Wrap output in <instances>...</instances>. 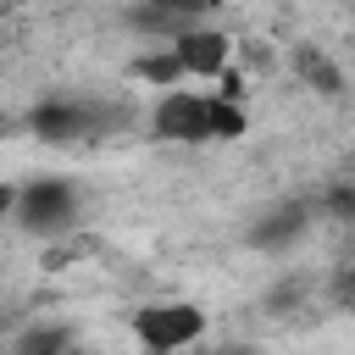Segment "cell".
Returning a JSON list of instances; mask_svg holds the SVG:
<instances>
[{"label":"cell","mask_w":355,"mask_h":355,"mask_svg":"<svg viewBox=\"0 0 355 355\" xmlns=\"http://www.w3.org/2000/svg\"><path fill=\"white\" fill-rule=\"evenodd\" d=\"M244 128H250V116H244L233 100H216V94H205V133H211V144L244 139Z\"/></svg>","instance_id":"obj_9"},{"label":"cell","mask_w":355,"mask_h":355,"mask_svg":"<svg viewBox=\"0 0 355 355\" xmlns=\"http://www.w3.org/2000/svg\"><path fill=\"white\" fill-rule=\"evenodd\" d=\"M311 216H316V205L311 200H283V205H272V211H261L255 216V227H250V244L255 250H288V244H300L305 233H311Z\"/></svg>","instance_id":"obj_6"},{"label":"cell","mask_w":355,"mask_h":355,"mask_svg":"<svg viewBox=\"0 0 355 355\" xmlns=\"http://www.w3.org/2000/svg\"><path fill=\"white\" fill-rule=\"evenodd\" d=\"M322 205L333 211V222H349V216H355V189H349V183H333Z\"/></svg>","instance_id":"obj_12"},{"label":"cell","mask_w":355,"mask_h":355,"mask_svg":"<svg viewBox=\"0 0 355 355\" xmlns=\"http://www.w3.org/2000/svg\"><path fill=\"white\" fill-rule=\"evenodd\" d=\"M133 78H144V83H155V89H178L183 83V67H178V55H172V44H161V50H150V55H139L133 61Z\"/></svg>","instance_id":"obj_10"},{"label":"cell","mask_w":355,"mask_h":355,"mask_svg":"<svg viewBox=\"0 0 355 355\" xmlns=\"http://www.w3.org/2000/svg\"><path fill=\"white\" fill-rule=\"evenodd\" d=\"M105 111L100 105H83V100H50V105H39L33 116H28V128L39 133V139H50V144H72V139H94V133H105Z\"/></svg>","instance_id":"obj_3"},{"label":"cell","mask_w":355,"mask_h":355,"mask_svg":"<svg viewBox=\"0 0 355 355\" xmlns=\"http://www.w3.org/2000/svg\"><path fill=\"white\" fill-rule=\"evenodd\" d=\"M11 355H72V333L55 327V322H50V327H28Z\"/></svg>","instance_id":"obj_11"},{"label":"cell","mask_w":355,"mask_h":355,"mask_svg":"<svg viewBox=\"0 0 355 355\" xmlns=\"http://www.w3.org/2000/svg\"><path fill=\"white\" fill-rule=\"evenodd\" d=\"M128 22H133V28H144V33H166V44H172V39H183L189 28H200V22H194V11H178V6H139Z\"/></svg>","instance_id":"obj_8"},{"label":"cell","mask_w":355,"mask_h":355,"mask_svg":"<svg viewBox=\"0 0 355 355\" xmlns=\"http://www.w3.org/2000/svg\"><path fill=\"white\" fill-rule=\"evenodd\" d=\"M172 55H178L183 78H222L233 67V39L216 28H189L183 39H172Z\"/></svg>","instance_id":"obj_5"},{"label":"cell","mask_w":355,"mask_h":355,"mask_svg":"<svg viewBox=\"0 0 355 355\" xmlns=\"http://www.w3.org/2000/svg\"><path fill=\"white\" fill-rule=\"evenodd\" d=\"M294 72H300L316 94H327V100L344 94V72H338V67L327 61V50H316V44H300V50H294Z\"/></svg>","instance_id":"obj_7"},{"label":"cell","mask_w":355,"mask_h":355,"mask_svg":"<svg viewBox=\"0 0 355 355\" xmlns=\"http://www.w3.org/2000/svg\"><path fill=\"white\" fill-rule=\"evenodd\" d=\"M205 355H250V349H205Z\"/></svg>","instance_id":"obj_15"},{"label":"cell","mask_w":355,"mask_h":355,"mask_svg":"<svg viewBox=\"0 0 355 355\" xmlns=\"http://www.w3.org/2000/svg\"><path fill=\"white\" fill-rule=\"evenodd\" d=\"M300 294H305V283H300V277H294V283H283V288H277V294H272V300H266V305H272V311H288V305H294V300H300Z\"/></svg>","instance_id":"obj_13"},{"label":"cell","mask_w":355,"mask_h":355,"mask_svg":"<svg viewBox=\"0 0 355 355\" xmlns=\"http://www.w3.org/2000/svg\"><path fill=\"white\" fill-rule=\"evenodd\" d=\"M155 139H172V144H211L205 133V94H189V89H172L161 94L155 105Z\"/></svg>","instance_id":"obj_4"},{"label":"cell","mask_w":355,"mask_h":355,"mask_svg":"<svg viewBox=\"0 0 355 355\" xmlns=\"http://www.w3.org/2000/svg\"><path fill=\"white\" fill-rule=\"evenodd\" d=\"M133 338L150 349V355H183L205 338V311L189 305V300H161V305H144L133 311Z\"/></svg>","instance_id":"obj_2"},{"label":"cell","mask_w":355,"mask_h":355,"mask_svg":"<svg viewBox=\"0 0 355 355\" xmlns=\"http://www.w3.org/2000/svg\"><path fill=\"white\" fill-rule=\"evenodd\" d=\"M11 216H17V227L33 233V239H61V233H72V222H78V189H72L67 178H39V183H28L22 194H11Z\"/></svg>","instance_id":"obj_1"},{"label":"cell","mask_w":355,"mask_h":355,"mask_svg":"<svg viewBox=\"0 0 355 355\" xmlns=\"http://www.w3.org/2000/svg\"><path fill=\"white\" fill-rule=\"evenodd\" d=\"M6 216H11V189L0 183V222H6Z\"/></svg>","instance_id":"obj_14"}]
</instances>
